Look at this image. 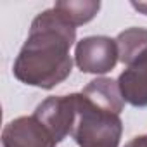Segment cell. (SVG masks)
I'll return each instance as SVG.
<instances>
[{"instance_id": "1", "label": "cell", "mask_w": 147, "mask_h": 147, "mask_svg": "<svg viewBox=\"0 0 147 147\" xmlns=\"http://www.w3.org/2000/svg\"><path fill=\"white\" fill-rule=\"evenodd\" d=\"M75 40L76 28L54 7L40 12L16 57L14 76L24 85L45 90L62 83L73 69L69 50Z\"/></svg>"}, {"instance_id": "2", "label": "cell", "mask_w": 147, "mask_h": 147, "mask_svg": "<svg viewBox=\"0 0 147 147\" xmlns=\"http://www.w3.org/2000/svg\"><path fill=\"white\" fill-rule=\"evenodd\" d=\"M125 100L118 82L95 78L75 94V121L71 137L80 147H118Z\"/></svg>"}, {"instance_id": "3", "label": "cell", "mask_w": 147, "mask_h": 147, "mask_svg": "<svg viewBox=\"0 0 147 147\" xmlns=\"http://www.w3.org/2000/svg\"><path fill=\"white\" fill-rule=\"evenodd\" d=\"M119 61L116 40L109 36H87L76 43L75 62L83 73L104 75Z\"/></svg>"}, {"instance_id": "4", "label": "cell", "mask_w": 147, "mask_h": 147, "mask_svg": "<svg viewBox=\"0 0 147 147\" xmlns=\"http://www.w3.org/2000/svg\"><path fill=\"white\" fill-rule=\"evenodd\" d=\"M33 114L45 125V128L52 133V137L59 144L67 135H71V130H73V121H75V94L49 97L42 104L36 106Z\"/></svg>"}, {"instance_id": "5", "label": "cell", "mask_w": 147, "mask_h": 147, "mask_svg": "<svg viewBox=\"0 0 147 147\" xmlns=\"http://www.w3.org/2000/svg\"><path fill=\"white\" fill-rule=\"evenodd\" d=\"M55 144L52 133L35 114L9 121L2 131V147H55Z\"/></svg>"}, {"instance_id": "6", "label": "cell", "mask_w": 147, "mask_h": 147, "mask_svg": "<svg viewBox=\"0 0 147 147\" xmlns=\"http://www.w3.org/2000/svg\"><path fill=\"white\" fill-rule=\"evenodd\" d=\"M118 87L125 102L133 107L147 106V49L126 62L118 78Z\"/></svg>"}, {"instance_id": "7", "label": "cell", "mask_w": 147, "mask_h": 147, "mask_svg": "<svg viewBox=\"0 0 147 147\" xmlns=\"http://www.w3.org/2000/svg\"><path fill=\"white\" fill-rule=\"evenodd\" d=\"M54 9L75 28H78L97 16L100 2H71V0L69 2H55Z\"/></svg>"}, {"instance_id": "8", "label": "cell", "mask_w": 147, "mask_h": 147, "mask_svg": "<svg viewBox=\"0 0 147 147\" xmlns=\"http://www.w3.org/2000/svg\"><path fill=\"white\" fill-rule=\"evenodd\" d=\"M116 45L119 52V61L126 64L137 54L147 49V30L145 28H128L116 36Z\"/></svg>"}, {"instance_id": "9", "label": "cell", "mask_w": 147, "mask_h": 147, "mask_svg": "<svg viewBox=\"0 0 147 147\" xmlns=\"http://www.w3.org/2000/svg\"><path fill=\"white\" fill-rule=\"evenodd\" d=\"M125 147H147V133L138 135V137H133Z\"/></svg>"}, {"instance_id": "10", "label": "cell", "mask_w": 147, "mask_h": 147, "mask_svg": "<svg viewBox=\"0 0 147 147\" xmlns=\"http://www.w3.org/2000/svg\"><path fill=\"white\" fill-rule=\"evenodd\" d=\"M131 7L147 16V2H138V4H137V2H131Z\"/></svg>"}]
</instances>
